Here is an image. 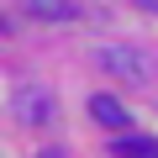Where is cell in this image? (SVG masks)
Instances as JSON below:
<instances>
[{
	"instance_id": "cell-1",
	"label": "cell",
	"mask_w": 158,
	"mask_h": 158,
	"mask_svg": "<svg viewBox=\"0 0 158 158\" xmlns=\"http://www.w3.org/2000/svg\"><path fill=\"white\" fill-rule=\"evenodd\" d=\"M95 63H100V74L127 79V85H148V74H153V63H148L137 48H100V53H95Z\"/></svg>"
},
{
	"instance_id": "cell-2",
	"label": "cell",
	"mask_w": 158,
	"mask_h": 158,
	"mask_svg": "<svg viewBox=\"0 0 158 158\" xmlns=\"http://www.w3.org/2000/svg\"><path fill=\"white\" fill-rule=\"evenodd\" d=\"M27 11L37 21H79V16H85L79 0H27Z\"/></svg>"
},
{
	"instance_id": "cell-3",
	"label": "cell",
	"mask_w": 158,
	"mask_h": 158,
	"mask_svg": "<svg viewBox=\"0 0 158 158\" xmlns=\"http://www.w3.org/2000/svg\"><path fill=\"white\" fill-rule=\"evenodd\" d=\"M16 111H21L27 127H42V121H53V95H42V90H21Z\"/></svg>"
},
{
	"instance_id": "cell-4",
	"label": "cell",
	"mask_w": 158,
	"mask_h": 158,
	"mask_svg": "<svg viewBox=\"0 0 158 158\" xmlns=\"http://www.w3.org/2000/svg\"><path fill=\"white\" fill-rule=\"evenodd\" d=\"M90 111H95V121H100V127H111V132H121V127H127V111H121V100H111V95H95V100H90Z\"/></svg>"
},
{
	"instance_id": "cell-5",
	"label": "cell",
	"mask_w": 158,
	"mask_h": 158,
	"mask_svg": "<svg viewBox=\"0 0 158 158\" xmlns=\"http://www.w3.org/2000/svg\"><path fill=\"white\" fill-rule=\"evenodd\" d=\"M111 153H116V158H158V142H153V137H132V132H127V137H116V142H111Z\"/></svg>"
},
{
	"instance_id": "cell-6",
	"label": "cell",
	"mask_w": 158,
	"mask_h": 158,
	"mask_svg": "<svg viewBox=\"0 0 158 158\" xmlns=\"http://www.w3.org/2000/svg\"><path fill=\"white\" fill-rule=\"evenodd\" d=\"M137 6H142V11H153V16H158V0H137Z\"/></svg>"
}]
</instances>
